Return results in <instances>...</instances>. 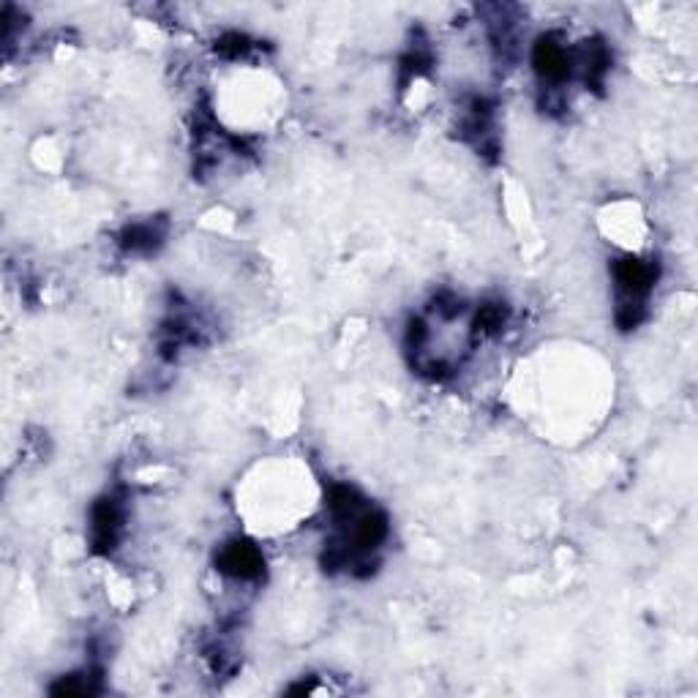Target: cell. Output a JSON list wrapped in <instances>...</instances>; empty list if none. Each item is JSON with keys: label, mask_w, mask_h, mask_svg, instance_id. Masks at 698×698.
<instances>
[{"label": "cell", "mask_w": 698, "mask_h": 698, "mask_svg": "<svg viewBox=\"0 0 698 698\" xmlns=\"http://www.w3.org/2000/svg\"><path fill=\"white\" fill-rule=\"evenodd\" d=\"M120 529H123V505L115 497L99 499L90 510V538L93 549L99 554H110L118 546Z\"/></svg>", "instance_id": "7a4b0ae2"}, {"label": "cell", "mask_w": 698, "mask_h": 698, "mask_svg": "<svg viewBox=\"0 0 698 698\" xmlns=\"http://www.w3.org/2000/svg\"><path fill=\"white\" fill-rule=\"evenodd\" d=\"M532 66L538 71V77L551 85H562L573 71V58L568 47L554 36H540L535 50H532Z\"/></svg>", "instance_id": "3957f363"}, {"label": "cell", "mask_w": 698, "mask_h": 698, "mask_svg": "<svg viewBox=\"0 0 698 698\" xmlns=\"http://www.w3.org/2000/svg\"><path fill=\"white\" fill-rule=\"evenodd\" d=\"M161 243V230L153 221H137L120 232V246L126 251H150Z\"/></svg>", "instance_id": "277c9868"}, {"label": "cell", "mask_w": 698, "mask_h": 698, "mask_svg": "<svg viewBox=\"0 0 698 698\" xmlns=\"http://www.w3.org/2000/svg\"><path fill=\"white\" fill-rule=\"evenodd\" d=\"M251 50H254V41H251L249 36H243V33H224V36L216 41V52L230 60L246 58Z\"/></svg>", "instance_id": "5b68a950"}, {"label": "cell", "mask_w": 698, "mask_h": 698, "mask_svg": "<svg viewBox=\"0 0 698 698\" xmlns=\"http://www.w3.org/2000/svg\"><path fill=\"white\" fill-rule=\"evenodd\" d=\"M216 565L230 579L254 581L262 576L265 559H262V551L254 543H249V540H232L227 546H221Z\"/></svg>", "instance_id": "6da1fadb"}, {"label": "cell", "mask_w": 698, "mask_h": 698, "mask_svg": "<svg viewBox=\"0 0 698 698\" xmlns=\"http://www.w3.org/2000/svg\"><path fill=\"white\" fill-rule=\"evenodd\" d=\"M502 325H505V309H502L499 303L480 306L478 317H475V333H480V336H491V333H497Z\"/></svg>", "instance_id": "8992f818"}]
</instances>
